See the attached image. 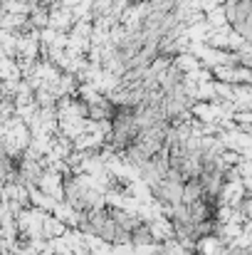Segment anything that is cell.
Instances as JSON below:
<instances>
[{"instance_id": "1", "label": "cell", "mask_w": 252, "mask_h": 255, "mask_svg": "<svg viewBox=\"0 0 252 255\" xmlns=\"http://www.w3.org/2000/svg\"><path fill=\"white\" fill-rule=\"evenodd\" d=\"M67 231H70V226H67L65 221H60L55 213H47V216H45V223H42V238H45V241L62 238V236H67Z\"/></svg>"}]
</instances>
